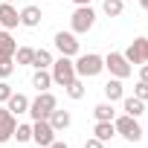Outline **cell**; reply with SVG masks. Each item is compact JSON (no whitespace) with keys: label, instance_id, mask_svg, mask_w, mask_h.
Segmentation results:
<instances>
[{"label":"cell","instance_id":"1","mask_svg":"<svg viewBox=\"0 0 148 148\" xmlns=\"http://www.w3.org/2000/svg\"><path fill=\"white\" fill-rule=\"evenodd\" d=\"M73 64H76V76L79 79H96L99 73L105 70V58L96 55V52H84V55L79 52Z\"/></svg>","mask_w":148,"mask_h":148},{"label":"cell","instance_id":"2","mask_svg":"<svg viewBox=\"0 0 148 148\" xmlns=\"http://www.w3.org/2000/svg\"><path fill=\"white\" fill-rule=\"evenodd\" d=\"M113 128H116V136H122L125 142H139V139H142V125H139V119H134V116H128V113L116 116V119H113Z\"/></svg>","mask_w":148,"mask_h":148},{"label":"cell","instance_id":"3","mask_svg":"<svg viewBox=\"0 0 148 148\" xmlns=\"http://www.w3.org/2000/svg\"><path fill=\"white\" fill-rule=\"evenodd\" d=\"M55 108H58V99H55L49 90H44V93H38L35 99H29V116H32V122H35V119H47Z\"/></svg>","mask_w":148,"mask_h":148},{"label":"cell","instance_id":"4","mask_svg":"<svg viewBox=\"0 0 148 148\" xmlns=\"http://www.w3.org/2000/svg\"><path fill=\"white\" fill-rule=\"evenodd\" d=\"M49 73H52V84H61V87H67L73 79H76V64H73V58L61 55V58H55V61H52Z\"/></svg>","mask_w":148,"mask_h":148},{"label":"cell","instance_id":"5","mask_svg":"<svg viewBox=\"0 0 148 148\" xmlns=\"http://www.w3.org/2000/svg\"><path fill=\"white\" fill-rule=\"evenodd\" d=\"M70 26H73L76 35H87V32L96 26V12H93V6H76V12H73V18H70Z\"/></svg>","mask_w":148,"mask_h":148},{"label":"cell","instance_id":"6","mask_svg":"<svg viewBox=\"0 0 148 148\" xmlns=\"http://www.w3.org/2000/svg\"><path fill=\"white\" fill-rule=\"evenodd\" d=\"M105 70L110 73L113 79H122V82H125L131 73H134V64H128V58H125L122 52H108V55H105Z\"/></svg>","mask_w":148,"mask_h":148},{"label":"cell","instance_id":"7","mask_svg":"<svg viewBox=\"0 0 148 148\" xmlns=\"http://www.w3.org/2000/svg\"><path fill=\"white\" fill-rule=\"evenodd\" d=\"M52 44H55V49L61 52V55H67V58H76L79 52H82V44H79V35L76 32H55V38H52Z\"/></svg>","mask_w":148,"mask_h":148},{"label":"cell","instance_id":"8","mask_svg":"<svg viewBox=\"0 0 148 148\" xmlns=\"http://www.w3.org/2000/svg\"><path fill=\"white\" fill-rule=\"evenodd\" d=\"M52 139H55V128L49 125V119H35L32 122V142L41 145V148H47Z\"/></svg>","mask_w":148,"mask_h":148},{"label":"cell","instance_id":"9","mask_svg":"<svg viewBox=\"0 0 148 148\" xmlns=\"http://www.w3.org/2000/svg\"><path fill=\"white\" fill-rule=\"evenodd\" d=\"M122 55L128 58V64H145L148 61V38H134Z\"/></svg>","mask_w":148,"mask_h":148},{"label":"cell","instance_id":"10","mask_svg":"<svg viewBox=\"0 0 148 148\" xmlns=\"http://www.w3.org/2000/svg\"><path fill=\"white\" fill-rule=\"evenodd\" d=\"M15 128H18V116L9 108H0V145L15 136Z\"/></svg>","mask_w":148,"mask_h":148},{"label":"cell","instance_id":"11","mask_svg":"<svg viewBox=\"0 0 148 148\" xmlns=\"http://www.w3.org/2000/svg\"><path fill=\"white\" fill-rule=\"evenodd\" d=\"M0 26L3 29L21 26V12L15 9V3H3V0H0Z\"/></svg>","mask_w":148,"mask_h":148},{"label":"cell","instance_id":"12","mask_svg":"<svg viewBox=\"0 0 148 148\" xmlns=\"http://www.w3.org/2000/svg\"><path fill=\"white\" fill-rule=\"evenodd\" d=\"M41 21H44V12H41L38 6H23V9H21V26H26V29H38Z\"/></svg>","mask_w":148,"mask_h":148},{"label":"cell","instance_id":"13","mask_svg":"<svg viewBox=\"0 0 148 148\" xmlns=\"http://www.w3.org/2000/svg\"><path fill=\"white\" fill-rule=\"evenodd\" d=\"M47 119H49V125L55 128V134H58V131H67V128L73 125V113H70V110H58V108H55Z\"/></svg>","mask_w":148,"mask_h":148},{"label":"cell","instance_id":"14","mask_svg":"<svg viewBox=\"0 0 148 148\" xmlns=\"http://www.w3.org/2000/svg\"><path fill=\"white\" fill-rule=\"evenodd\" d=\"M102 90H105V99H108V102H119V99L125 96L122 79H113V76H110V79L105 82V87H102Z\"/></svg>","mask_w":148,"mask_h":148},{"label":"cell","instance_id":"15","mask_svg":"<svg viewBox=\"0 0 148 148\" xmlns=\"http://www.w3.org/2000/svg\"><path fill=\"white\" fill-rule=\"evenodd\" d=\"M122 110H125L128 116L139 119V116L145 113V102H142V99H136V96H122Z\"/></svg>","mask_w":148,"mask_h":148},{"label":"cell","instance_id":"16","mask_svg":"<svg viewBox=\"0 0 148 148\" xmlns=\"http://www.w3.org/2000/svg\"><path fill=\"white\" fill-rule=\"evenodd\" d=\"M15 52H18V41L12 38L9 29H0V55L3 58H15Z\"/></svg>","mask_w":148,"mask_h":148},{"label":"cell","instance_id":"17","mask_svg":"<svg viewBox=\"0 0 148 148\" xmlns=\"http://www.w3.org/2000/svg\"><path fill=\"white\" fill-rule=\"evenodd\" d=\"M6 108H9L15 116L29 113V96H23V93H12V96H9V102H6Z\"/></svg>","mask_w":148,"mask_h":148},{"label":"cell","instance_id":"18","mask_svg":"<svg viewBox=\"0 0 148 148\" xmlns=\"http://www.w3.org/2000/svg\"><path fill=\"white\" fill-rule=\"evenodd\" d=\"M32 87H35L38 93L49 90V87H52V73H49V70H35V73H32Z\"/></svg>","mask_w":148,"mask_h":148},{"label":"cell","instance_id":"19","mask_svg":"<svg viewBox=\"0 0 148 148\" xmlns=\"http://www.w3.org/2000/svg\"><path fill=\"white\" fill-rule=\"evenodd\" d=\"M93 116H96V122H113V119H116L113 102H99V105L93 108Z\"/></svg>","mask_w":148,"mask_h":148},{"label":"cell","instance_id":"20","mask_svg":"<svg viewBox=\"0 0 148 148\" xmlns=\"http://www.w3.org/2000/svg\"><path fill=\"white\" fill-rule=\"evenodd\" d=\"M52 61H55V58H52L49 49H35V55H32V67H35V70H49Z\"/></svg>","mask_w":148,"mask_h":148},{"label":"cell","instance_id":"21","mask_svg":"<svg viewBox=\"0 0 148 148\" xmlns=\"http://www.w3.org/2000/svg\"><path fill=\"white\" fill-rule=\"evenodd\" d=\"M93 136H96V139H102V142H110V139L116 136V128H113V122H96V128H93Z\"/></svg>","mask_w":148,"mask_h":148},{"label":"cell","instance_id":"22","mask_svg":"<svg viewBox=\"0 0 148 148\" xmlns=\"http://www.w3.org/2000/svg\"><path fill=\"white\" fill-rule=\"evenodd\" d=\"M64 90H67V96H70L73 102H79V99H84V93H87V87H84V79H79V76L73 79V82H70V84H67Z\"/></svg>","mask_w":148,"mask_h":148},{"label":"cell","instance_id":"23","mask_svg":"<svg viewBox=\"0 0 148 148\" xmlns=\"http://www.w3.org/2000/svg\"><path fill=\"white\" fill-rule=\"evenodd\" d=\"M102 12H105L108 18H119V15L125 12V3H122V0H105V3H102Z\"/></svg>","mask_w":148,"mask_h":148},{"label":"cell","instance_id":"24","mask_svg":"<svg viewBox=\"0 0 148 148\" xmlns=\"http://www.w3.org/2000/svg\"><path fill=\"white\" fill-rule=\"evenodd\" d=\"M32 55H35V49H32V47H18V52H15L18 67H32Z\"/></svg>","mask_w":148,"mask_h":148},{"label":"cell","instance_id":"25","mask_svg":"<svg viewBox=\"0 0 148 148\" xmlns=\"http://www.w3.org/2000/svg\"><path fill=\"white\" fill-rule=\"evenodd\" d=\"M12 139H18V142H32V125L29 122H18V128H15V136Z\"/></svg>","mask_w":148,"mask_h":148},{"label":"cell","instance_id":"26","mask_svg":"<svg viewBox=\"0 0 148 148\" xmlns=\"http://www.w3.org/2000/svg\"><path fill=\"white\" fill-rule=\"evenodd\" d=\"M15 73V58H3L0 55V79H9Z\"/></svg>","mask_w":148,"mask_h":148},{"label":"cell","instance_id":"27","mask_svg":"<svg viewBox=\"0 0 148 148\" xmlns=\"http://www.w3.org/2000/svg\"><path fill=\"white\" fill-rule=\"evenodd\" d=\"M12 93H15V90H12V84H9L6 79H0V105H6Z\"/></svg>","mask_w":148,"mask_h":148},{"label":"cell","instance_id":"28","mask_svg":"<svg viewBox=\"0 0 148 148\" xmlns=\"http://www.w3.org/2000/svg\"><path fill=\"white\" fill-rule=\"evenodd\" d=\"M134 96L142 99V102H148V82H139V84L134 87Z\"/></svg>","mask_w":148,"mask_h":148},{"label":"cell","instance_id":"29","mask_svg":"<svg viewBox=\"0 0 148 148\" xmlns=\"http://www.w3.org/2000/svg\"><path fill=\"white\" fill-rule=\"evenodd\" d=\"M84 148H105V142H102V139H96V136H90V139L84 142Z\"/></svg>","mask_w":148,"mask_h":148},{"label":"cell","instance_id":"30","mask_svg":"<svg viewBox=\"0 0 148 148\" xmlns=\"http://www.w3.org/2000/svg\"><path fill=\"white\" fill-rule=\"evenodd\" d=\"M139 82H148V61L139 67Z\"/></svg>","mask_w":148,"mask_h":148},{"label":"cell","instance_id":"31","mask_svg":"<svg viewBox=\"0 0 148 148\" xmlns=\"http://www.w3.org/2000/svg\"><path fill=\"white\" fill-rule=\"evenodd\" d=\"M47 148H70V145H67V142H58V139H52Z\"/></svg>","mask_w":148,"mask_h":148},{"label":"cell","instance_id":"32","mask_svg":"<svg viewBox=\"0 0 148 148\" xmlns=\"http://www.w3.org/2000/svg\"><path fill=\"white\" fill-rule=\"evenodd\" d=\"M76 6H90V0H73Z\"/></svg>","mask_w":148,"mask_h":148},{"label":"cell","instance_id":"33","mask_svg":"<svg viewBox=\"0 0 148 148\" xmlns=\"http://www.w3.org/2000/svg\"><path fill=\"white\" fill-rule=\"evenodd\" d=\"M139 6H142V9H145V12H148V0H139Z\"/></svg>","mask_w":148,"mask_h":148},{"label":"cell","instance_id":"34","mask_svg":"<svg viewBox=\"0 0 148 148\" xmlns=\"http://www.w3.org/2000/svg\"><path fill=\"white\" fill-rule=\"evenodd\" d=\"M3 3H15V0H3Z\"/></svg>","mask_w":148,"mask_h":148},{"label":"cell","instance_id":"35","mask_svg":"<svg viewBox=\"0 0 148 148\" xmlns=\"http://www.w3.org/2000/svg\"><path fill=\"white\" fill-rule=\"evenodd\" d=\"M122 3H128V0H122Z\"/></svg>","mask_w":148,"mask_h":148}]
</instances>
